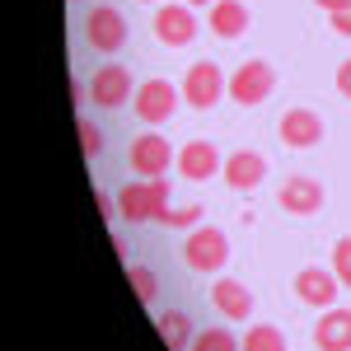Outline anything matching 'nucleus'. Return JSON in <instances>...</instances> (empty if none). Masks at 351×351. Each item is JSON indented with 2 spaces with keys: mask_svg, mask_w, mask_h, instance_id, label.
I'll return each instance as SVG.
<instances>
[{
  "mask_svg": "<svg viewBox=\"0 0 351 351\" xmlns=\"http://www.w3.org/2000/svg\"><path fill=\"white\" fill-rule=\"evenodd\" d=\"M169 211V183L164 178H136L117 192V220L127 225H160V216Z\"/></svg>",
  "mask_w": 351,
  "mask_h": 351,
  "instance_id": "1",
  "label": "nucleus"
},
{
  "mask_svg": "<svg viewBox=\"0 0 351 351\" xmlns=\"http://www.w3.org/2000/svg\"><path fill=\"white\" fill-rule=\"evenodd\" d=\"M271 89H276V71H271V61H263V56L239 61V71L230 75V99H234L239 108H258V104H267Z\"/></svg>",
  "mask_w": 351,
  "mask_h": 351,
  "instance_id": "2",
  "label": "nucleus"
},
{
  "mask_svg": "<svg viewBox=\"0 0 351 351\" xmlns=\"http://www.w3.org/2000/svg\"><path fill=\"white\" fill-rule=\"evenodd\" d=\"M225 94H230V75L216 61H192L188 75H183V104L188 108H216Z\"/></svg>",
  "mask_w": 351,
  "mask_h": 351,
  "instance_id": "3",
  "label": "nucleus"
},
{
  "mask_svg": "<svg viewBox=\"0 0 351 351\" xmlns=\"http://www.w3.org/2000/svg\"><path fill=\"white\" fill-rule=\"evenodd\" d=\"M84 43L94 47V52H122L127 47V19H122V10L117 5H94L89 14H84Z\"/></svg>",
  "mask_w": 351,
  "mask_h": 351,
  "instance_id": "4",
  "label": "nucleus"
},
{
  "mask_svg": "<svg viewBox=\"0 0 351 351\" xmlns=\"http://www.w3.org/2000/svg\"><path fill=\"white\" fill-rule=\"evenodd\" d=\"M183 263H188L192 271H220L230 263V239H225V230H216V225L192 230L188 243H183Z\"/></svg>",
  "mask_w": 351,
  "mask_h": 351,
  "instance_id": "5",
  "label": "nucleus"
},
{
  "mask_svg": "<svg viewBox=\"0 0 351 351\" xmlns=\"http://www.w3.org/2000/svg\"><path fill=\"white\" fill-rule=\"evenodd\" d=\"M132 94H136L132 71L117 66V61H104V66L89 75V104H94V108H122V104H132Z\"/></svg>",
  "mask_w": 351,
  "mask_h": 351,
  "instance_id": "6",
  "label": "nucleus"
},
{
  "mask_svg": "<svg viewBox=\"0 0 351 351\" xmlns=\"http://www.w3.org/2000/svg\"><path fill=\"white\" fill-rule=\"evenodd\" d=\"M178 94H183V89H173L169 80H145L132 94V108L145 127H160V122H169V117L178 112Z\"/></svg>",
  "mask_w": 351,
  "mask_h": 351,
  "instance_id": "7",
  "label": "nucleus"
},
{
  "mask_svg": "<svg viewBox=\"0 0 351 351\" xmlns=\"http://www.w3.org/2000/svg\"><path fill=\"white\" fill-rule=\"evenodd\" d=\"M127 160H132L136 178H164V169L173 164V145H169L160 132H145V136H136V141H132Z\"/></svg>",
  "mask_w": 351,
  "mask_h": 351,
  "instance_id": "8",
  "label": "nucleus"
},
{
  "mask_svg": "<svg viewBox=\"0 0 351 351\" xmlns=\"http://www.w3.org/2000/svg\"><path fill=\"white\" fill-rule=\"evenodd\" d=\"M155 38H160L164 47H188L192 38H197V14H192V5H178V0H169L155 10Z\"/></svg>",
  "mask_w": 351,
  "mask_h": 351,
  "instance_id": "9",
  "label": "nucleus"
},
{
  "mask_svg": "<svg viewBox=\"0 0 351 351\" xmlns=\"http://www.w3.org/2000/svg\"><path fill=\"white\" fill-rule=\"evenodd\" d=\"M276 136L291 145V150H314L324 141V117L314 108H286L276 122Z\"/></svg>",
  "mask_w": 351,
  "mask_h": 351,
  "instance_id": "10",
  "label": "nucleus"
},
{
  "mask_svg": "<svg viewBox=\"0 0 351 351\" xmlns=\"http://www.w3.org/2000/svg\"><path fill=\"white\" fill-rule=\"evenodd\" d=\"M276 206L291 211V216H314V211L324 206V188H319L314 178H304V173H291V178L276 188Z\"/></svg>",
  "mask_w": 351,
  "mask_h": 351,
  "instance_id": "11",
  "label": "nucleus"
},
{
  "mask_svg": "<svg viewBox=\"0 0 351 351\" xmlns=\"http://www.w3.org/2000/svg\"><path fill=\"white\" fill-rule=\"evenodd\" d=\"M342 291V281H337V271L332 267H304L295 276V295L309 304V309H332V300Z\"/></svg>",
  "mask_w": 351,
  "mask_h": 351,
  "instance_id": "12",
  "label": "nucleus"
},
{
  "mask_svg": "<svg viewBox=\"0 0 351 351\" xmlns=\"http://www.w3.org/2000/svg\"><path fill=\"white\" fill-rule=\"evenodd\" d=\"M216 169H225V160H220V150L211 145V141H188V145L178 150V173H183L188 183L216 178Z\"/></svg>",
  "mask_w": 351,
  "mask_h": 351,
  "instance_id": "13",
  "label": "nucleus"
},
{
  "mask_svg": "<svg viewBox=\"0 0 351 351\" xmlns=\"http://www.w3.org/2000/svg\"><path fill=\"white\" fill-rule=\"evenodd\" d=\"M314 347L319 351H351V309H342V304L324 309V319L314 324Z\"/></svg>",
  "mask_w": 351,
  "mask_h": 351,
  "instance_id": "14",
  "label": "nucleus"
},
{
  "mask_svg": "<svg viewBox=\"0 0 351 351\" xmlns=\"http://www.w3.org/2000/svg\"><path fill=\"white\" fill-rule=\"evenodd\" d=\"M220 173H225V183L234 192H248V188H258V183L267 178V160H263L258 150H234Z\"/></svg>",
  "mask_w": 351,
  "mask_h": 351,
  "instance_id": "15",
  "label": "nucleus"
},
{
  "mask_svg": "<svg viewBox=\"0 0 351 351\" xmlns=\"http://www.w3.org/2000/svg\"><path fill=\"white\" fill-rule=\"evenodd\" d=\"M211 304H216L225 319H234V324L253 319V295H248V286L234 281V276H220L216 286H211Z\"/></svg>",
  "mask_w": 351,
  "mask_h": 351,
  "instance_id": "16",
  "label": "nucleus"
},
{
  "mask_svg": "<svg viewBox=\"0 0 351 351\" xmlns=\"http://www.w3.org/2000/svg\"><path fill=\"white\" fill-rule=\"evenodd\" d=\"M211 33L216 38H243L248 33V5L243 0H216L211 5Z\"/></svg>",
  "mask_w": 351,
  "mask_h": 351,
  "instance_id": "17",
  "label": "nucleus"
},
{
  "mask_svg": "<svg viewBox=\"0 0 351 351\" xmlns=\"http://www.w3.org/2000/svg\"><path fill=\"white\" fill-rule=\"evenodd\" d=\"M155 328H160V337H164V347L169 351H188L192 347V319L183 314V309H164L160 319H155Z\"/></svg>",
  "mask_w": 351,
  "mask_h": 351,
  "instance_id": "18",
  "label": "nucleus"
},
{
  "mask_svg": "<svg viewBox=\"0 0 351 351\" xmlns=\"http://www.w3.org/2000/svg\"><path fill=\"white\" fill-rule=\"evenodd\" d=\"M239 351H286V337L276 324H253L239 337Z\"/></svg>",
  "mask_w": 351,
  "mask_h": 351,
  "instance_id": "19",
  "label": "nucleus"
},
{
  "mask_svg": "<svg viewBox=\"0 0 351 351\" xmlns=\"http://www.w3.org/2000/svg\"><path fill=\"white\" fill-rule=\"evenodd\" d=\"M127 281H132V291L141 295V304H155L160 300V276L145 267V263H132L127 267Z\"/></svg>",
  "mask_w": 351,
  "mask_h": 351,
  "instance_id": "20",
  "label": "nucleus"
},
{
  "mask_svg": "<svg viewBox=\"0 0 351 351\" xmlns=\"http://www.w3.org/2000/svg\"><path fill=\"white\" fill-rule=\"evenodd\" d=\"M188 351H239V337L230 328H202Z\"/></svg>",
  "mask_w": 351,
  "mask_h": 351,
  "instance_id": "21",
  "label": "nucleus"
},
{
  "mask_svg": "<svg viewBox=\"0 0 351 351\" xmlns=\"http://www.w3.org/2000/svg\"><path fill=\"white\" fill-rule=\"evenodd\" d=\"M80 150H84V160H99V155H104V132H99V122H89V117H80Z\"/></svg>",
  "mask_w": 351,
  "mask_h": 351,
  "instance_id": "22",
  "label": "nucleus"
},
{
  "mask_svg": "<svg viewBox=\"0 0 351 351\" xmlns=\"http://www.w3.org/2000/svg\"><path fill=\"white\" fill-rule=\"evenodd\" d=\"M197 220H202V202H188V206H178V211L169 206V211L160 216V225H169V230H183V225H197Z\"/></svg>",
  "mask_w": 351,
  "mask_h": 351,
  "instance_id": "23",
  "label": "nucleus"
},
{
  "mask_svg": "<svg viewBox=\"0 0 351 351\" xmlns=\"http://www.w3.org/2000/svg\"><path fill=\"white\" fill-rule=\"evenodd\" d=\"M332 271H337V281L351 291V234L337 239V248H332Z\"/></svg>",
  "mask_w": 351,
  "mask_h": 351,
  "instance_id": "24",
  "label": "nucleus"
},
{
  "mask_svg": "<svg viewBox=\"0 0 351 351\" xmlns=\"http://www.w3.org/2000/svg\"><path fill=\"white\" fill-rule=\"evenodd\" d=\"M332 28H337L342 38H351V5H342V10H332Z\"/></svg>",
  "mask_w": 351,
  "mask_h": 351,
  "instance_id": "25",
  "label": "nucleus"
},
{
  "mask_svg": "<svg viewBox=\"0 0 351 351\" xmlns=\"http://www.w3.org/2000/svg\"><path fill=\"white\" fill-rule=\"evenodd\" d=\"M337 94H342V99H351V56L337 66Z\"/></svg>",
  "mask_w": 351,
  "mask_h": 351,
  "instance_id": "26",
  "label": "nucleus"
},
{
  "mask_svg": "<svg viewBox=\"0 0 351 351\" xmlns=\"http://www.w3.org/2000/svg\"><path fill=\"white\" fill-rule=\"evenodd\" d=\"M99 216H104V225L117 216V202H112V197H104V192H99Z\"/></svg>",
  "mask_w": 351,
  "mask_h": 351,
  "instance_id": "27",
  "label": "nucleus"
},
{
  "mask_svg": "<svg viewBox=\"0 0 351 351\" xmlns=\"http://www.w3.org/2000/svg\"><path fill=\"white\" fill-rule=\"evenodd\" d=\"M314 5H324L328 14H332V10H342V5H351V0H314Z\"/></svg>",
  "mask_w": 351,
  "mask_h": 351,
  "instance_id": "28",
  "label": "nucleus"
},
{
  "mask_svg": "<svg viewBox=\"0 0 351 351\" xmlns=\"http://www.w3.org/2000/svg\"><path fill=\"white\" fill-rule=\"evenodd\" d=\"M183 5H216V0H183Z\"/></svg>",
  "mask_w": 351,
  "mask_h": 351,
  "instance_id": "29",
  "label": "nucleus"
}]
</instances>
